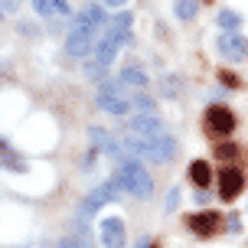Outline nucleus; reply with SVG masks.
Segmentation results:
<instances>
[{
    "label": "nucleus",
    "mask_w": 248,
    "mask_h": 248,
    "mask_svg": "<svg viewBox=\"0 0 248 248\" xmlns=\"http://www.w3.org/2000/svg\"><path fill=\"white\" fill-rule=\"evenodd\" d=\"M118 82H121L124 88H147V75L140 72V69H134V65H131V69H124L121 75H118Z\"/></svg>",
    "instance_id": "2eb2a0df"
},
{
    "label": "nucleus",
    "mask_w": 248,
    "mask_h": 248,
    "mask_svg": "<svg viewBox=\"0 0 248 248\" xmlns=\"http://www.w3.org/2000/svg\"><path fill=\"white\" fill-rule=\"evenodd\" d=\"M0 10L3 13H16L20 10V0H0Z\"/></svg>",
    "instance_id": "5701e85b"
},
{
    "label": "nucleus",
    "mask_w": 248,
    "mask_h": 248,
    "mask_svg": "<svg viewBox=\"0 0 248 248\" xmlns=\"http://www.w3.org/2000/svg\"><path fill=\"white\" fill-rule=\"evenodd\" d=\"M131 108H137L140 114H154V101H150L147 95H134V98H131Z\"/></svg>",
    "instance_id": "aec40b11"
},
{
    "label": "nucleus",
    "mask_w": 248,
    "mask_h": 248,
    "mask_svg": "<svg viewBox=\"0 0 248 248\" xmlns=\"http://www.w3.org/2000/svg\"><path fill=\"white\" fill-rule=\"evenodd\" d=\"M238 23H242V16H238L235 10H219V26H222L225 33H232V30H238Z\"/></svg>",
    "instance_id": "6ab92c4d"
},
{
    "label": "nucleus",
    "mask_w": 248,
    "mask_h": 248,
    "mask_svg": "<svg viewBox=\"0 0 248 248\" xmlns=\"http://www.w3.org/2000/svg\"><path fill=\"white\" fill-rule=\"evenodd\" d=\"M59 248H88V245L82 242V238H75V235H72V238H62V242H59Z\"/></svg>",
    "instance_id": "4be33fe9"
},
{
    "label": "nucleus",
    "mask_w": 248,
    "mask_h": 248,
    "mask_svg": "<svg viewBox=\"0 0 248 248\" xmlns=\"http://www.w3.org/2000/svg\"><path fill=\"white\" fill-rule=\"evenodd\" d=\"M206 131L216 137H229L232 131H235V118H232V111L225 108V105H212L209 111H206Z\"/></svg>",
    "instance_id": "423d86ee"
},
{
    "label": "nucleus",
    "mask_w": 248,
    "mask_h": 248,
    "mask_svg": "<svg viewBox=\"0 0 248 248\" xmlns=\"http://www.w3.org/2000/svg\"><path fill=\"white\" fill-rule=\"evenodd\" d=\"M98 26L88 20L85 13H78L75 16L72 30H69V36H65V52L72 56V59H85L88 52H92V46H95V39H98Z\"/></svg>",
    "instance_id": "7ed1b4c3"
},
{
    "label": "nucleus",
    "mask_w": 248,
    "mask_h": 248,
    "mask_svg": "<svg viewBox=\"0 0 248 248\" xmlns=\"http://www.w3.org/2000/svg\"><path fill=\"white\" fill-rule=\"evenodd\" d=\"M219 52H222L225 59H232V62H242V59H245V52H248L245 36H242L238 30H232V33H222V36H219Z\"/></svg>",
    "instance_id": "1a4fd4ad"
},
{
    "label": "nucleus",
    "mask_w": 248,
    "mask_h": 248,
    "mask_svg": "<svg viewBox=\"0 0 248 248\" xmlns=\"http://www.w3.org/2000/svg\"><path fill=\"white\" fill-rule=\"evenodd\" d=\"M127 0H101V7H114V10H121Z\"/></svg>",
    "instance_id": "a878e982"
},
{
    "label": "nucleus",
    "mask_w": 248,
    "mask_h": 248,
    "mask_svg": "<svg viewBox=\"0 0 248 248\" xmlns=\"http://www.w3.org/2000/svg\"><path fill=\"white\" fill-rule=\"evenodd\" d=\"M189 180L199 186V189H206V183L212 180V170H209V163L206 160H196V163H189Z\"/></svg>",
    "instance_id": "dca6fc26"
},
{
    "label": "nucleus",
    "mask_w": 248,
    "mask_h": 248,
    "mask_svg": "<svg viewBox=\"0 0 248 248\" xmlns=\"http://www.w3.org/2000/svg\"><path fill=\"white\" fill-rule=\"evenodd\" d=\"M242 189H245V176H242V170H235V167H225L222 173H219V196H222L225 202H232V199H235Z\"/></svg>",
    "instance_id": "6e6552de"
},
{
    "label": "nucleus",
    "mask_w": 248,
    "mask_h": 248,
    "mask_svg": "<svg viewBox=\"0 0 248 248\" xmlns=\"http://www.w3.org/2000/svg\"><path fill=\"white\" fill-rule=\"evenodd\" d=\"M33 10L39 16H46V20H52V16H65L69 13V3L65 0H33Z\"/></svg>",
    "instance_id": "ddd939ff"
},
{
    "label": "nucleus",
    "mask_w": 248,
    "mask_h": 248,
    "mask_svg": "<svg viewBox=\"0 0 248 248\" xmlns=\"http://www.w3.org/2000/svg\"><path fill=\"white\" fill-rule=\"evenodd\" d=\"M131 134H140V137H163L167 134V124L154 114H137L131 118Z\"/></svg>",
    "instance_id": "9b49d317"
},
{
    "label": "nucleus",
    "mask_w": 248,
    "mask_h": 248,
    "mask_svg": "<svg viewBox=\"0 0 248 248\" xmlns=\"http://www.w3.org/2000/svg\"><path fill=\"white\" fill-rule=\"evenodd\" d=\"M0 163H3L7 170H13V173H26V160H20L16 150H10L3 140H0Z\"/></svg>",
    "instance_id": "4468645a"
},
{
    "label": "nucleus",
    "mask_w": 248,
    "mask_h": 248,
    "mask_svg": "<svg viewBox=\"0 0 248 248\" xmlns=\"http://www.w3.org/2000/svg\"><path fill=\"white\" fill-rule=\"evenodd\" d=\"M0 13H3V10H0Z\"/></svg>",
    "instance_id": "bb28decb"
},
{
    "label": "nucleus",
    "mask_w": 248,
    "mask_h": 248,
    "mask_svg": "<svg viewBox=\"0 0 248 248\" xmlns=\"http://www.w3.org/2000/svg\"><path fill=\"white\" fill-rule=\"evenodd\" d=\"M118 193H121V189H118V183H114V176H111L108 183H101L98 189H92V193L85 196L82 209H78V219H82V222H88V219H92V216H95V212H98L105 202H111Z\"/></svg>",
    "instance_id": "39448f33"
},
{
    "label": "nucleus",
    "mask_w": 248,
    "mask_h": 248,
    "mask_svg": "<svg viewBox=\"0 0 248 248\" xmlns=\"http://www.w3.org/2000/svg\"><path fill=\"white\" fill-rule=\"evenodd\" d=\"M98 108L101 111H108V114H127L131 111V98H127V88L121 85V82H105V85L98 88Z\"/></svg>",
    "instance_id": "20e7f679"
},
{
    "label": "nucleus",
    "mask_w": 248,
    "mask_h": 248,
    "mask_svg": "<svg viewBox=\"0 0 248 248\" xmlns=\"http://www.w3.org/2000/svg\"><path fill=\"white\" fill-rule=\"evenodd\" d=\"M124 150L131 157H147V160H157V163H167L176 157V140L170 134L163 137H140V134H124Z\"/></svg>",
    "instance_id": "f257e3e1"
},
{
    "label": "nucleus",
    "mask_w": 248,
    "mask_h": 248,
    "mask_svg": "<svg viewBox=\"0 0 248 248\" xmlns=\"http://www.w3.org/2000/svg\"><path fill=\"white\" fill-rule=\"evenodd\" d=\"M186 225L196 232V235H212L216 229H219V216L216 212H196V216H189Z\"/></svg>",
    "instance_id": "f8f14e48"
},
{
    "label": "nucleus",
    "mask_w": 248,
    "mask_h": 248,
    "mask_svg": "<svg viewBox=\"0 0 248 248\" xmlns=\"http://www.w3.org/2000/svg\"><path fill=\"white\" fill-rule=\"evenodd\" d=\"M176 202H180V189H170V196H167V212H173Z\"/></svg>",
    "instance_id": "b1692460"
},
{
    "label": "nucleus",
    "mask_w": 248,
    "mask_h": 248,
    "mask_svg": "<svg viewBox=\"0 0 248 248\" xmlns=\"http://www.w3.org/2000/svg\"><path fill=\"white\" fill-rule=\"evenodd\" d=\"M216 157H219V160H235L238 157L235 144H219V147H216Z\"/></svg>",
    "instance_id": "412c9836"
},
{
    "label": "nucleus",
    "mask_w": 248,
    "mask_h": 248,
    "mask_svg": "<svg viewBox=\"0 0 248 248\" xmlns=\"http://www.w3.org/2000/svg\"><path fill=\"white\" fill-rule=\"evenodd\" d=\"M173 13L180 16V20H193V16L199 13V0H176Z\"/></svg>",
    "instance_id": "a211bd4d"
},
{
    "label": "nucleus",
    "mask_w": 248,
    "mask_h": 248,
    "mask_svg": "<svg viewBox=\"0 0 248 248\" xmlns=\"http://www.w3.org/2000/svg\"><path fill=\"white\" fill-rule=\"evenodd\" d=\"M101 36H105V39H111L114 46L121 49L124 43H127V36H131V13H118L111 23H105Z\"/></svg>",
    "instance_id": "9d476101"
},
{
    "label": "nucleus",
    "mask_w": 248,
    "mask_h": 248,
    "mask_svg": "<svg viewBox=\"0 0 248 248\" xmlns=\"http://www.w3.org/2000/svg\"><path fill=\"white\" fill-rule=\"evenodd\" d=\"M101 245L105 248H124L127 245V229H124V222L118 219V216H111V219H101Z\"/></svg>",
    "instance_id": "0eeeda50"
},
{
    "label": "nucleus",
    "mask_w": 248,
    "mask_h": 248,
    "mask_svg": "<svg viewBox=\"0 0 248 248\" xmlns=\"http://www.w3.org/2000/svg\"><path fill=\"white\" fill-rule=\"evenodd\" d=\"M219 78H222V85H232V88L238 85V78H235L232 72H219Z\"/></svg>",
    "instance_id": "393cba45"
},
{
    "label": "nucleus",
    "mask_w": 248,
    "mask_h": 248,
    "mask_svg": "<svg viewBox=\"0 0 248 248\" xmlns=\"http://www.w3.org/2000/svg\"><path fill=\"white\" fill-rule=\"evenodd\" d=\"M92 140H95V147H101L108 157H121L118 154V144H114L111 137H108V131H101V127H92Z\"/></svg>",
    "instance_id": "f3484780"
},
{
    "label": "nucleus",
    "mask_w": 248,
    "mask_h": 248,
    "mask_svg": "<svg viewBox=\"0 0 248 248\" xmlns=\"http://www.w3.org/2000/svg\"><path fill=\"white\" fill-rule=\"evenodd\" d=\"M114 183H118V189L131 193V196H137V199H147L150 193H154V180H150V173L144 170L140 160H121L118 163Z\"/></svg>",
    "instance_id": "f03ea898"
}]
</instances>
